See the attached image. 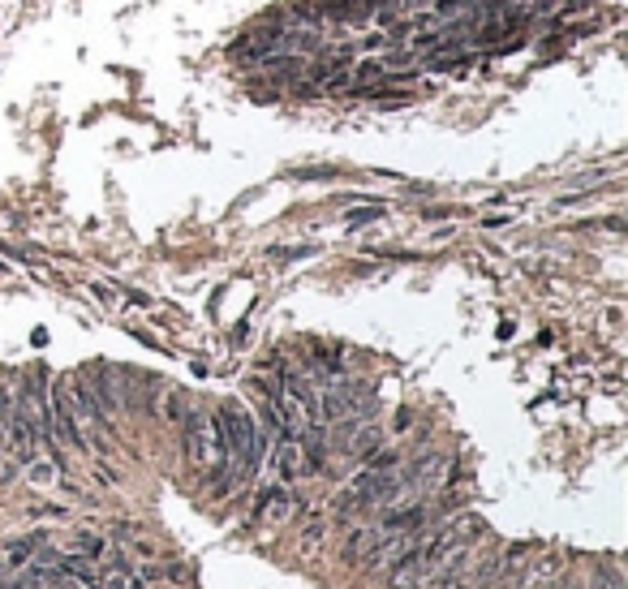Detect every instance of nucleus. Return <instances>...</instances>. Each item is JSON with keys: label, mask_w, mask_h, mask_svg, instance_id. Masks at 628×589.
Listing matches in <instances>:
<instances>
[{"label": "nucleus", "mask_w": 628, "mask_h": 589, "mask_svg": "<svg viewBox=\"0 0 628 589\" xmlns=\"http://www.w3.org/2000/svg\"><path fill=\"white\" fill-rule=\"evenodd\" d=\"M219 430H224V443H228V465H233V478H250L259 461H263V435H259V421L245 413L237 400H224L219 405Z\"/></svg>", "instance_id": "nucleus-1"}, {"label": "nucleus", "mask_w": 628, "mask_h": 589, "mask_svg": "<svg viewBox=\"0 0 628 589\" xmlns=\"http://www.w3.org/2000/svg\"><path fill=\"white\" fill-rule=\"evenodd\" d=\"M224 439L219 421L202 409H186V421H181V443H186V461L194 469H207L211 456H216V443Z\"/></svg>", "instance_id": "nucleus-2"}, {"label": "nucleus", "mask_w": 628, "mask_h": 589, "mask_svg": "<svg viewBox=\"0 0 628 589\" xmlns=\"http://www.w3.org/2000/svg\"><path fill=\"white\" fill-rule=\"evenodd\" d=\"M426 577H431V555H426V546L413 542L409 551L392 564V589H422Z\"/></svg>", "instance_id": "nucleus-3"}, {"label": "nucleus", "mask_w": 628, "mask_h": 589, "mask_svg": "<svg viewBox=\"0 0 628 589\" xmlns=\"http://www.w3.org/2000/svg\"><path fill=\"white\" fill-rule=\"evenodd\" d=\"M87 388H91V396H95V405L103 409V413H117L125 405V392L121 383H117V374L108 366H95L91 370V379H87Z\"/></svg>", "instance_id": "nucleus-4"}, {"label": "nucleus", "mask_w": 628, "mask_h": 589, "mask_svg": "<svg viewBox=\"0 0 628 589\" xmlns=\"http://www.w3.org/2000/svg\"><path fill=\"white\" fill-rule=\"evenodd\" d=\"M276 473H280L285 482H293V478L306 473V456H302V443L297 439H280V447H276Z\"/></svg>", "instance_id": "nucleus-5"}, {"label": "nucleus", "mask_w": 628, "mask_h": 589, "mask_svg": "<svg viewBox=\"0 0 628 589\" xmlns=\"http://www.w3.org/2000/svg\"><path fill=\"white\" fill-rule=\"evenodd\" d=\"M289 512H293L289 491H267L263 503H259V520H263V525H280V520H289Z\"/></svg>", "instance_id": "nucleus-6"}, {"label": "nucleus", "mask_w": 628, "mask_h": 589, "mask_svg": "<svg viewBox=\"0 0 628 589\" xmlns=\"http://www.w3.org/2000/svg\"><path fill=\"white\" fill-rule=\"evenodd\" d=\"M431 520V512L422 508V503H413V508H396V512H387L384 529H401V534H413V529H422Z\"/></svg>", "instance_id": "nucleus-7"}, {"label": "nucleus", "mask_w": 628, "mask_h": 589, "mask_svg": "<svg viewBox=\"0 0 628 589\" xmlns=\"http://www.w3.org/2000/svg\"><path fill=\"white\" fill-rule=\"evenodd\" d=\"M375 538H379V529H358V534H349V542H344V560H349V564H353V560H366L370 546H375Z\"/></svg>", "instance_id": "nucleus-8"}, {"label": "nucleus", "mask_w": 628, "mask_h": 589, "mask_svg": "<svg viewBox=\"0 0 628 589\" xmlns=\"http://www.w3.org/2000/svg\"><path fill=\"white\" fill-rule=\"evenodd\" d=\"M379 447V426H362L353 439H349V452H358V456H370Z\"/></svg>", "instance_id": "nucleus-9"}, {"label": "nucleus", "mask_w": 628, "mask_h": 589, "mask_svg": "<svg viewBox=\"0 0 628 589\" xmlns=\"http://www.w3.org/2000/svg\"><path fill=\"white\" fill-rule=\"evenodd\" d=\"M590 589H628V585H624V577H620V568H599L590 577Z\"/></svg>", "instance_id": "nucleus-10"}, {"label": "nucleus", "mask_w": 628, "mask_h": 589, "mask_svg": "<svg viewBox=\"0 0 628 589\" xmlns=\"http://www.w3.org/2000/svg\"><path fill=\"white\" fill-rule=\"evenodd\" d=\"M35 555V538H22V542H13L9 546V568H22L26 560Z\"/></svg>", "instance_id": "nucleus-11"}, {"label": "nucleus", "mask_w": 628, "mask_h": 589, "mask_svg": "<svg viewBox=\"0 0 628 589\" xmlns=\"http://www.w3.org/2000/svg\"><path fill=\"white\" fill-rule=\"evenodd\" d=\"M379 216H384V207H362V211H349V224H353V228H362V224L379 220Z\"/></svg>", "instance_id": "nucleus-12"}, {"label": "nucleus", "mask_w": 628, "mask_h": 589, "mask_svg": "<svg viewBox=\"0 0 628 589\" xmlns=\"http://www.w3.org/2000/svg\"><path fill=\"white\" fill-rule=\"evenodd\" d=\"M9 405H13V396L0 392V452H4V430H9Z\"/></svg>", "instance_id": "nucleus-13"}]
</instances>
